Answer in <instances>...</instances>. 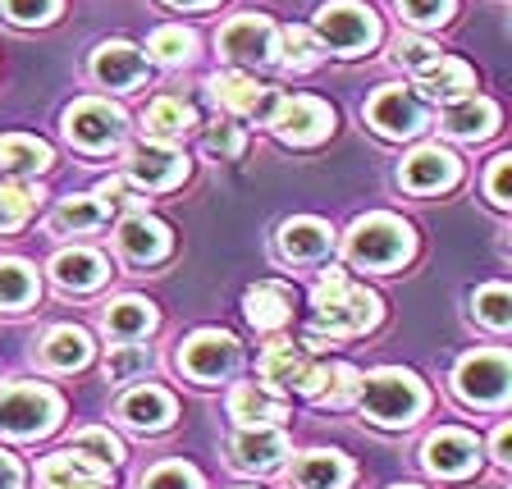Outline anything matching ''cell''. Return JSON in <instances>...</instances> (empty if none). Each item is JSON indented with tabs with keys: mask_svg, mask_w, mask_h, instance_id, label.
I'll list each match as a JSON object with an SVG mask.
<instances>
[{
	"mask_svg": "<svg viewBox=\"0 0 512 489\" xmlns=\"http://www.w3.org/2000/svg\"><path fill=\"white\" fill-rule=\"evenodd\" d=\"M311 307H316L320 325H330V334H366L380 320L375 293L357 288L343 270H330V275L320 279L316 293H311Z\"/></svg>",
	"mask_w": 512,
	"mask_h": 489,
	"instance_id": "cell-1",
	"label": "cell"
},
{
	"mask_svg": "<svg viewBox=\"0 0 512 489\" xmlns=\"http://www.w3.org/2000/svg\"><path fill=\"white\" fill-rule=\"evenodd\" d=\"M412 256V229L394 215H366L348 234V261L366 270H394Z\"/></svg>",
	"mask_w": 512,
	"mask_h": 489,
	"instance_id": "cell-2",
	"label": "cell"
},
{
	"mask_svg": "<svg viewBox=\"0 0 512 489\" xmlns=\"http://www.w3.org/2000/svg\"><path fill=\"white\" fill-rule=\"evenodd\" d=\"M357 394H362V407L371 421L380 426H407L421 416L426 407V389L416 384V375L407 371H375L366 380H357Z\"/></svg>",
	"mask_w": 512,
	"mask_h": 489,
	"instance_id": "cell-3",
	"label": "cell"
},
{
	"mask_svg": "<svg viewBox=\"0 0 512 489\" xmlns=\"http://www.w3.org/2000/svg\"><path fill=\"white\" fill-rule=\"evenodd\" d=\"M60 416V394L46 384H10L0 389V430L5 435H46Z\"/></svg>",
	"mask_w": 512,
	"mask_h": 489,
	"instance_id": "cell-4",
	"label": "cell"
},
{
	"mask_svg": "<svg viewBox=\"0 0 512 489\" xmlns=\"http://www.w3.org/2000/svg\"><path fill=\"white\" fill-rule=\"evenodd\" d=\"M311 37H320V42L339 55H357L380 37V28H375V14L366 10V5L334 0V5H325V10L316 14V32H311Z\"/></svg>",
	"mask_w": 512,
	"mask_h": 489,
	"instance_id": "cell-5",
	"label": "cell"
},
{
	"mask_svg": "<svg viewBox=\"0 0 512 489\" xmlns=\"http://www.w3.org/2000/svg\"><path fill=\"white\" fill-rule=\"evenodd\" d=\"M453 384H458V394L476 407L503 403V398H508V384H512L508 352H471V357H462Z\"/></svg>",
	"mask_w": 512,
	"mask_h": 489,
	"instance_id": "cell-6",
	"label": "cell"
},
{
	"mask_svg": "<svg viewBox=\"0 0 512 489\" xmlns=\"http://www.w3.org/2000/svg\"><path fill=\"white\" fill-rule=\"evenodd\" d=\"M270 128H275V138L307 147V142H320L334 128V110L325 101H316V96H293V101H279L275 106Z\"/></svg>",
	"mask_w": 512,
	"mask_h": 489,
	"instance_id": "cell-7",
	"label": "cell"
},
{
	"mask_svg": "<svg viewBox=\"0 0 512 489\" xmlns=\"http://www.w3.org/2000/svg\"><path fill=\"white\" fill-rule=\"evenodd\" d=\"M64 133L83 151H106L110 142H119V133H124V110H115L110 101H78V106L64 115Z\"/></svg>",
	"mask_w": 512,
	"mask_h": 489,
	"instance_id": "cell-8",
	"label": "cell"
},
{
	"mask_svg": "<svg viewBox=\"0 0 512 489\" xmlns=\"http://www.w3.org/2000/svg\"><path fill=\"white\" fill-rule=\"evenodd\" d=\"M179 366L192 375V380H220V375H229L238 366V343L234 334H215V330H202V334H192L188 343H183L179 352Z\"/></svg>",
	"mask_w": 512,
	"mask_h": 489,
	"instance_id": "cell-9",
	"label": "cell"
},
{
	"mask_svg": "<svg viewBox=\"0 0 512 489\" xmlns=\"http://www.w3.org/2000/svg\"><path fill=\"white\" fill-rule=\"evenodd\" d=\"M220 51L234 64H270L275 60V28L261 14H243V19L224 23Z\"/></svg>",
	"mask_w": 512,
	"mask_h": 489,
	"instance_id": "cell-10",
	"label": "cell"
},
{
	"mask_svg": "<svg viewBox=\"0 0 512 489\" xmlns=\"http://www.w3.org/2000/svg\"><path fill=\"white\" fill-rule=\"evenodd\" d=\"M371 124L384 138H412L416 128L426 124V115H421V101L407 87H384L371 96Z\"/></svg>",
	"mask_w": 512,
	"mask_h": 489,
	"instance_id": "cell-11",
	"label": "cell"
},
{
	"mask_svg": "<svg viewBox=\"0 0 512 489\" xmlns=\"http://www.w3.org/2000/svg\"><path fill=\"white\" fill-rule=\"evenodd\" d=\"M458 183V156L444 147H416L403 160V188L412 192H439Z\"/></svg>",
	"mask_w": 512,
	"mask_h": 489,
	"instance_id": "cell-12",
	"label": "cell"
},
{
	"mask_svg": "<svg viewBox=\"0 0 512 489\" xmlns=\"http://www.w3.org/2000/svg\"><path fill=\"white\" fill-rule=\"evenodd\" d=\"M476 458H480V448L467 430H435L426 439V467L435 476H467L476 467Z\"/></svg>",
	"mask_w": 512,
	"mask_h": 489,
	"instance_id": "cell-13",
	"label": "cell"
},
{
	"mask_svg": "<svg viewBox=\"0 0 512 489\" xmlns=\"http://www.w3.org/2000/svg\"><path fill=\"white\" fill-rule=\"evenodd\" d=\"M92 74L101 78L106 87H115V92H128V87H138L142 78H147V60H142L138 46L106 42L101 51H96V60H92Z\"/></svg>",
	"mask_w": 512,
	"mask_h": 489,
	"instance_id": "cell-14",
	"label": "cell"
},
{
	"mask_svg": "<svg viewBox=\"0 0 512 489\" xmlns=\"http://www.w3.org/2000/svg\"><path fill=\"white\" fill-rule=\"evenodd\" d=\"M128 174L142 183V188H170L188 174V160L179 156L174 147H160V142H147L128 156Z\"/></svg>",
	"mask_w": 512,
	"mask_h": 489,
	"instance_id": "cell-15",
	"label": "cell"
},
{
	"mask_svg": "<svg viewBox=\"0 0 512 489\" xmlns=\"http://www.w3.org/2000/svg\"><path fill=\"white\" fill-rule=\"evenodd\" d=\"M288 453V439L279 430H266V426H252L234 439V467L238 471H270L279 467Z\"/></svg>",
	"mask_w": 512,
	"mask_h": 489,
	"instance_id": "cell-16",
	"label": "cell"
},
{
	"mask_svg": "<svg viewBox=\"0 0 512 489\" xmlns=\"http://www.w3.org/2000/svg\"><path fill=\"white\" fill-rule=\"evenodd\" d=\"M348 480H352V462L343 453L316 448V453H302L293 462V485L298 489H343Z\"/></svg>",
	"mask_w": 512,
	"mask_h": 489,
	"instance_id": "cell-17",
	"label": "cell"
},
{
	"mask_svg": "<svg viewBox=\"0 0 512 489\" xmlns=\"http://www.w3.org/2000/svg\"><path fill=\"white\" fill-rule=\"evenodd\" d=\"M119 247L133 261H160V256L170 252V229L160 220H151V215H128L119 224Z\"/></svg>",
	"mask_w": 512,
	"mask_h": 489,
	"instance_id": "cell-18",
	"label": "cell"
},
{
	"mask_svg": "<svg viewBox=\"0 0 512 489\" xmlns=\"http://www.w3.org/2000/svg\"><path fill=\"white\" fill-rule=\"evenodd\" d=\"M119 416H124L133 430H160L174 421V398L165 394V389H156V384H147V389H133V394L119 403Z\"/></svg>",
	"mask_w": 512,
	"mask_h": 489,
	"instance_id": "cell-19",
	"label": "cell"
},
{
	"mask_svg": "<svg viewBox=\"0 0 512 489\" xmlns=\"http://www.w3.org/2000/svg\"><path fill=\"white\" fill-rule=\"evenodd\" d=\"M494 124H499V110H494L490 101H480V96H462V101H453V106L444 110V128L453 138H467V142L490 138Z\"/></svg>",
	"mask_w": 512,
	"mask_h": 489,
	"instance_id": "cell-20",
	"label": "cell"
},
{
	"mask_svg": "<svg viewBox=\"0 0 512 489\" xmlns=\"http://www.w3.org/2000/svg\"><path fill=\"white\" fill-rule=\"evenodd\" d=\"M51 275L60 288H74V293H87V288H96L101 279H106V261L96 252H87V247H74V252H60L51 261Z\"/></svg>",
	"mask_w": 512,
	"mask_h": 489,
	"instance_id": "cell-21",
	"label": "cell"
},
{
	"mask_svg": "<svg viewBox=\"0 0 512 489\" xmlns=\"http://www.w3.org/2000/svg\"><path fill=\"white\" fill-rule=\"evenodd\" d=\"M229 412H234L247 430H252V426H270V421H279V416H284V398L270 394L266 384H238L234 394H229Z\"/></svg>",
	"mask_w": 512,
	"mask_h": 489,
	"instance_id": "cell-22",
	"label": "cell"
},
{
	"mask_svg": "<svg viewBox=\"0 0 512 489\" xmlns=\"http://www.w3.org/2000/svg\"><path fill=\"white\" fill-rule=\"evenodd\" d=\"M334 243L330 224L311 220V215H302V220H288L284 229H279V247H284V256H293V261H311V256H325Z\"/></svg>",
	"mask_w": 512,
	"mask_h": 489,
	"instance_id": "cell-23",
	"label": "cell"
},
{
	"mask_svg": "<svg viewBox=\"0 0 512 489\" xmlns=\"http://www.w3.org/2000/svg\"><path fill=\"white\" fill-rule=\"evenodd\" d=\"M421 87H426L430 96H439V101H462V96H471V69L462 60H444V55H439L435 64H426V69H421Z\"/></svg>",
	"mask_w": 512,
	"mask_h": 489,
	"instance_id": "cell-24",
	"label": "cell"
},
{
	"mask_svg": "<svg viewBox=\"0 0 512 489\" xmlns=\"http://www.w3.org/2000/svg\"><path fill=\"white\" fill-rule=\"evenodd\" d=\"M92 357V339L74 325H60V330L46 334V348H42V362L51 371H78V366Z\"/></svg>",
	"mask_w": 512,
	"mask_h": 489,
	"instance_id": "cell-25",
	"label": "cell"
},
{
	"mask_svg": "<svg viewBox=\"0 0 512 489\" xmlns=\"http://www.w3.org/2000/svg\"><path fill=\"white\" fill-rule=\"evenodd\" d=\"M288 316H293V298H288V288H279V284L247 288V320H252L256 330H279Z\"/></svg>",
	"mask_w": 512,
	"mask_h": 489,
	"instance_id": "cell-26",
	"label": "cell"
},
{
	"mask_svg": "<svg viewBox=\"0 0 512 489\" xmlns=\"http://www.w3.org/2000/svg\"><path fill=\"white\" fill-rule=\"evenodd\" d=\"M51 165V147L37 138H0V174H14V179H28V174H42Z\"/></svg>",
	"mask_w": 512,
	"mask_h": 489,
	"instance_id": "cell-27",
	"label": "cell"
},
{
	"mask_svg": "<svg viewBox=\"0 0 512 489\" xmlns=\"http://www.w3.org/2000/svg\"><path fill=\"white\" fill-rule=\"evenodd\" d=\"M211 87H215V96H220V106H229L234 115H256V110H266V92H261L256 78H247V74H220Z\"/></svg>",
	"mask_w": 512,
	"mask_h": 489,
	"instance_id": "cell-28",
	"label": "cell"
},
{
	"mask_svg": "<svg viewBox=\"0 0 512 489\" xmlns=\"http://www.w3.org/2000/svg\"><path fill=\"white\" fill-rule=\"evenodd\" d=\"M151 325H156V311L142 298H119L115 307L106 311V330L115 334V339H142Z\"/></svg>",
	"mask_w": 512,
	"mask_h": 489,
	"instance_id": "cell-29",
	"label": "cell"
},
{
	"mask_svg": "<svg viewBox=\"0 0 512 489\" xmlns=\"http://www.w3.org/2000/svg\"><path fill=\"white\" fill-rule=\"evenodd\" d=\"M142 124H147V138L170 142V138H179V133H188L192 110L183 106V101H174V96H160V101H151V110H147Z\"/></svg>",
	"mask_w": 512,
	"mask_h": 489,
	"instance_id": "cell-30",
	"label": "cell"
},
{
	"mask_svg": "<svg viewBox=\"0 0 512 489\" xmlns=\"http://www.w3.org/2000/svg\"><path fill=\"white\" fill-rule=\"evenodd\" d=\"M37 298V279L23 261H0V307H28Z\"/></svg>",
	"mask_w": 512,
	"mask_h": 489,
	"instance_id": "cell-31",
	"label": "cell"
},
{
	"mask_svg": "<svg viewBox=\"0 0 512 489\" xmlns=\"http://www.w3.org/2000/svg\"><path fill=\"white\" fill-rule=\"evenodd\" d=\"M101 220H106V202L101 197H69L55 211V224H60L64 234H83V229H96Z\"/></svg>",
	"mask_w": 512,
	"mask_h": 489,
	"instance_id": "cell-32",
	"label": "cell"
},
{
	"mask_svg": "<svg viewBox=\"0 0 512 489\" xmlns=\"http://www.w3.org/2000/svg\"><path fill=\"white\" fill-rule=\"evenodd\" d=\"M476 316L490 325V330H508L512 325V293L503 284H490L476 293Z\"/></svg>",
	"mask_w": 512,
	"mask_h": 489,
	"instance_id": "cell-33",
	"label": "cell"
},
{
	"mask_svg": "<svg viewBox=\"0 0 512 489\" xmlns=\"http://www.w3.org/2000/svg\"><path fill=\"white\" fill-rule=\"evenodd\" d=\"M32 197H37V192H28L23 183H0V234H10V229H19V224L28 220Z\"/></svg>",
	"mask_w": 512,
	"mask_h": 489,
	"instance_id": "cell-34",
	"label": "cell"
},
{
	"mask_svg": "<svg viewBox=\"0 0 512 489\" xmlns=\"http://www.w3.org/2000/svg\"><path fill=\"white\" fill-rule=\"evenodd\" d=\"M74 453H83L87 462L110 471L119 462V439L106 435V430H83V435H74Z\"/></svg>",
	"mask_w": 512,
	"mask_h": 489,
	"instance_id": "cell-35",
	"label": "cell"
},
{
	"mask_svg": "<svg viewBox=\"0 0 512 489\" xmlns=\"http://www.w3.org/2000/svg\"><path fill=\"white\" fill-rule=\"evenodd\" d=\"M192 32L188 28H160L156 37H151V55H156L160 64H183L192 60Z\"/></svg>",
	"mask_w": 512,
	"mask_h": 489,
	"instance_id": "cell-36",
	"label": "cell"
},
{
	"mask_svg": "<svg viewBox=\"0 0 512 489\" xmlns=\"http://www.w3.org/2000/svg\"><path fill=\"white\" fill-rule=\"evenodd\" d=\"M147 366H151V352L142 348V343H119V348L106 357L110 380H133V375H142Z\"/></svg>",
	"mask_w": 512,
	"mask_h": 489,
	"instance_id": "cell-37",
	"label": "cell"
},
{
	"mask_svg": "<svg viewBox=\"0 0 512 489\" xmlns=\"http://www.w3.org/2000/svg\"><path fill=\"white\" fill-rule=\"evenodd\" d=\"M142 489H202V480H197L192 467H183V462H165L151 476H142Z\"/></svg>",
	"mask_w": 512,
	"mask_h": 489,
	"instance_id": "cell-38",
	"label": "cell"
},
{
	"mask_svg": "<svg viewBox=\"0 0 512 489\" xmlns=\"http://www.w3.org/2000/svg\"><path fill=\"white\" fill-rule=\"evenodd\" d=\"M284 46H288V69H311V64L320 60V51H316V37H311L307 28H288L284 32Z\"/></svg>",
	"mask_w": 512,
	"mask_h": 489,
	"instance_id": "cell-39",
	"label": "cell"
},
{
	"mask_svg": "<svg viewBox=\"0 0 512 489\" xmlns=\"http://www.w3.org/2000/svg\"><path fill=\"white\" fill-rule=\"evenodd\" d=\"M398 10H403V19L430 28V23H444L453 14V0H398Z\"/></svg>",
	"mask_w": 512,
	"mask_h": 489,
	"instance_id": "cell-40",
	"label": "cell"
},
{
	"mask_svg": "<svg viewBox=\"0 0 512 489\" xmlns=\"http://www.w3.org/2000/svg\"><path fill=\"white\" fill-rule=\"evenodd\" d=\"M60 0H5V19L10 23H46L55 19Z\"/></svg>",
	"mask_w": 512,
	"mask_h": 489,
	"instance_id": "cell-41",
	"label": "cell"
},
{
	"mask_svg": "<svg viewBox=\"0 0 512 489\" xmlns=\"http://www.w3.org/2000/svg\"><path fill=\"white\" fill-rule=\"evenodd\" d=\"M352 389H357V371H352V366H330L316 398H330V403H348Z\"/></svg>",
	"mask_w": 512,
	"mask_h": 489,
	"instance_id": "cell-42",
	"label": "cell"
},
{
	"mask_svg": "<svg viewBox=\"0 0 512 489\" xmlns=\"http://www.w3.org/2000/svg\"><path fill=\"white\" fill-rule=\"evenodd\" d=\"M490 202L512 206V156H494L490 165Z\"/></svg>",
	"mask_w": 512,
	"mask_h": 489,
	"instance_id": "cell-43",
	"label": "cell"
},
{
	"mask_svg": "<svg viewBox=\"0 0 512 489\" xmlns=\"http://www.w3.org/2000/svg\"><path fill=\"white\" fill-rule=\"evenodd\" d=\"M206 151H211V156H238V151H243V133H238L234 124H215L211 133H206Z\"/></svg>",
	"mask_w": 512,
	"mask_h": 489,
	"instance_id": "cell-44",
	"label": "cell"
},
{
	"mask_svg": "<svg viewBox=\"0 0 512 489\" xmlns=\"http://www.w3.org/2000/svg\"><path fill=\"white\" fill-rule=\"evenodd\" d=\"M398 60H403L407 69H416V74H421L426 64L439 60V51L430 42H421V37H407V42H398Z\"/></svg>",
	"mask_w": 512,
	"mask_h": 489,
	"instance_id": "cell-45",
	"label": "cell"
},
{
	"mask_svg": "<svg viewBox=\"0 0 512 489\" xmlns=\"http://www.w3.org/2000/svg\"><path fill=\"white\" fill-rule=\"evenodd\" d=\"M0 489H23V467L10 453H0Z\"/></svg>",
	"mask_w": 512,
	"mask_h": 489,
	"instance_id": "cell-46",
	"label": "cell"
},
{
	"mask_svg": "<svg viewBox=\"0 0 512 489\" xmlns=\"http://www.w3.org/2000/svg\"><path fill=\"white\" fill-rule=\"evenodd\" d=\"M508 448H512V430L499 426V430H494V458H499V462H512Z\"/></svg>",
	"mask_w": 512,
	"mask_h": 489,
	"instance_id": "cell-47",
	"label": "cell"
},
{
	"mask_svg": "<svg viewBox=\"0 0 512 489\" xmlns=\"http://www.w3.org/2000/svg\"><path fill=\"white\" fill-rule=\"evenodd\" d=\"M170 5H211V0H170Z\"/></svg>",
	"mask_w": 512,
	"mask_h": 489,
	"instance_id": "cell-48",
	"label": "cell"
},
{
	"mask_svg": "<svg viewBox=\"0 0 512 489\" xmlns=\"http://www.w3.org/2000/svg\"><path fill=\"white\" fill-rule=\"evenodd\" d=\"M74 489H101V480H87V485H74Z\"/></svg>",
	"mask_w": 512,
	"mask_h": 489,
	"instance_id": "cell-49",
	"label": "cell"
},
{
	"mask_svg": "<svg viewBox=\"0 0 512 489\" xmlns=\"http://www.w3.org/2000/svg\"><path fill=\"white\" fill-rule=\"evenodd\" d=\"M403 489H412V485H403Z\"/></svg>",
	"mask_w": 512,
	"mask_h": 489,
	"instance_id": "cell-50",
	"label": "cell"
}]
</instances>
